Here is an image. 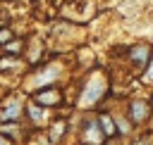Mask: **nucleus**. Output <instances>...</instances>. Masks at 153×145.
Listing matches in <instances>:
<instances>
[{
    "label": "nucleus",
    "mask_w": 153,
    "mask_h": 145,
    "mask_svg": "<svg viewBox=\"0 0 153 145\" xmlns=\"http://www.w3.org/2000/svg\"><path fill=\"white\" fill-rule=\"evenodd\" d=\"M105 90H108L105 76L98 74V71H93L91 78H88V83H86V88H84V93H81V97H79V105H81V107H93V105L105 95Z\"/></svg>",
    "instance_id": "nucleus-1"
},
{
    "label": "nucleus",
    "mask_w": 153,
    "mask_h": 145,
    "mask_svg": "<svg viewBox=\"0 0 153 145\" xmlns=\"http://www.w3.org/2000/svg\"><path fill=\"white\" fill-rule=\"evenodd\" d=\"M60 71H62V67H60L57 62H50V64H45V67H38V69H33V74L29 76L26 86H29V88H45V86H53V81L60 76Z\"/></svg>",
    "instance_id": "nucleus-2"
},
{
    "label": "nucleus",
    "mask_w": 153,
    "mask_h": 145,
    "mask_svg": "<svg viewBox=\"0 0 153 145\" xmlns=\"http://www.w3.org/2000/svg\"><path fill=\"white\" fill-rule=\"evenodd\" d=\"M105 140V133L100 128L98 121H84V128H81V143L84 145H103Z\"/></svg>",
    "instance_id": "nucleus-3"
},
{
    "label": "nucleus",
    "mask_w": 153,
    "mask_h": 145,
    "mask_svg": "<svg viewBox=\"0 0 153 145\" xmlns=\"http://www.w3.org/2000/svg\"><path fill=\"white\" fill-rule=\"evenodd\" d=\"M33 102L41 105V107H57L62 102V93L57 88H53V86H45L33 95Z\"/></svg>",
    "instance_id": "nucleus-4"
},
{
    "label": "nucleus",
    "mask_w": 153,
    "mask_h": 145,
    "mask_svg": "<svg viewBox=\"0 0 153 145\" xmlns=\"http://www.w3.org/2000/svg\"><path fill=\"white\" fill-rule=\"evenodd\" d=\"M19 114H22V102H19L17 97H12V100H7L5 107L0 109V121H17Z\"/></svg>",
    "instance_id": "nucleus-5"
},
{
    "label": "nucleus",
    "mask_w": 153,
    "mask_h": 145,
    "mask_svg": "<svg viewBox=\"0 0 153 145\" xmlns=\"http://www.w3.org/2000/svg\"><path fill=\"white\" fill-rule=\"evenodd\" d=\"M131 59L139 64V67H143L146 62H148V55H151V48L148 45H136V48H131Z\"/></svg>",
    "instance_id": "nucleus-6"
},
{
    "label": "nucleus",
    "mask_w": 153,
    "mask_h": 145,
    "mask_svg": "<svg viewBox=\"0 0 153 145\" xmlns=\"http://www.w3.org/2000/svg\"><path fill=\"white\" fill-rule=\"evenodd\" d=\"M129 112H131V119H134L136 124L143 121V119H148V105H146V102H131Z\"/></svg>",
    "instance_id": "nucleus-7"
},
{
    "label": "nucleus",
    "mask_w": 153,
    "mask_h": 145,
    "mask_svg": "<svg viewBox=\"0 0 153 145\" xmlns=\"http://www.w3.org/2000/svg\"><path fill=\"white\" fill-rule=\"evenodd\" d=\"M24 45H26V40H17V38H10L5 45H2V50H5V55H22L24 52Z\"/></svg>",
    "instance_id": "nucleus-8"
},
{
    "label": "nucleus",
    "mask_w": 153,
    "mask_h": 145,
    "mask_svg": "<svg viewBox=\"0 0 153 145\" xmlns=\"http://www.w3.org/2000/svg\"><path fill=\"white\" fill-rule=\"evenodd\" d=\"M98 124H100V128H103L105 135H115V133H117V126L112 124V119H110L108 114H100V116H98Z\"/></svg>",
    "instance_id": "nucleus-9"
},
{
    "label": "nucleus",
    "mask_w": 153,
    "mask_h": 145,
    "mask_svg": "<svg viewBox=\"0 0 153 145\" xmlns=\"http://www.w3.org/2000/svg\"><path fill=\"white\" fill-rule=\"evenodd\" d=\"M62 133H65V121H55V124L50 126V135H48V140H50V143H57Z\"/></svg>",
    "instance_id": "nucleus-10"
},
{
    "label": "nucleus",
    "mask_w": 153,
    "mask_h": 145,
    "mask_svg": "<svg viewBox=\"0 0 153 145\" xmlns=\"http://www.w3.org/2000/svg\"><path fill=\"white\" fill-rule=\"evenodd\" d=\"M26 112H29V116H31V121L33 124H38L41 119H43V109H38V105L33 102V105H26Z\"/></svg>",
    "instance_id": "nucleus-11"
},
{
    "label": "nucleus",
    "mask_w": 153,
    "mask_h": 145,
    "mask_svg": "<svg viewBox=\"0 0 153 145\" xmlns=\"http://www.w3.org/2000/svg\"><path fill=\"white\" fill-rule=\"evenodd\" d=\"M10 38H12V31H10L7 26H2V29H0V48H2V45H5Z\"/></svg>",
    "instance_id": "nucleus-12"
},
{
    "label": "nucleus",
    "mask_w": 153,
    "mask_h": 145,
    "mask_svg": "<svg viewBox=\"0 0 153 145\" xmlns=\"http://www.w3.org/2000/svg\"><path fill=\"white\" fill-rule=\"evenodd\" d=\"M0 145H10V138L5 133H0Z\"/></svg>",
    "instance_id": "nucleus-13"
},
{
    "label": "nucleus",
    "mask_w": 153,
    "mask_h": 145,
    "mask_svg": "<svg viewBox=\"0 0 153 145\" xmlns=\"http://www.w3.org/2000/svg\"><path fill=\"white\" fill-rule=\"evenodd\" d=\"M148 78H153V62H151V69H148V74H146Z\"/></svg>",
    "instance_id": "nucleus-14"
},
{
    "label": "nucleus",
    "mask_w": 153,
    "mask_h": 145,
    "mask_svg": "<svg viewBox=\"0 0 153 145\" xmlns=\"http://www.w3.org/2000/svg\"><path fill=\"white\" fill-rule=\"evenodd\" d=\"M105 145H115V143H105Z\"/></svg>",
    "instance_id": "nucleus-15"
}]
</instances>
